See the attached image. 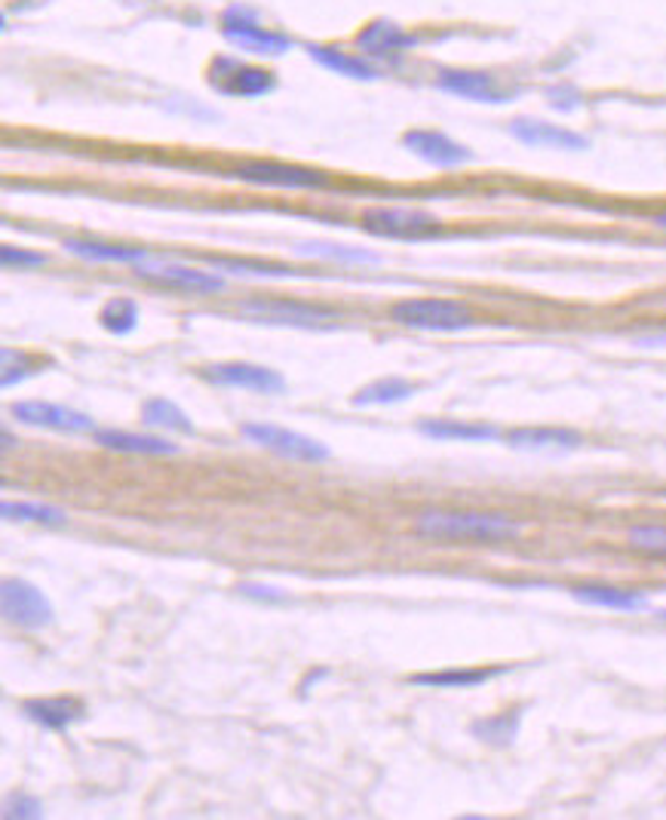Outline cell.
Listing matches in <instances>:
<instances>
[{
  "mask_svg": "<svg viewBox=\"0 0 666 820\" xmlns=\"http://www.w3.org/2000/svg\"><path fill=\"white\" fill-rule=\"evenodd\" d=\"M418 535L437 542H513L522 535V523L507 513H471V510H427L418 516Z\"/></svg>",
  "mask_w": 666,
  "mask_h": 820,
  "instance_id": "6da1fadb",
  "label": "cell"
},
{
  "mask_svg": "<svg viewBox=\"0 0 666 820\" xmlns=\"http://www.w3.org/2000/svg\"><path fill=\"white\" fill-rule=\"evenodd\" d=\"M391 320L421 332H464L476 326L473 313L461 301L449 298H406L391 308Z\"/></svg>",
  "mask_w": 666,
  "mask_h": 820,
  "instance_id": "7a4b0ae2",
  "label": "cell"
},
{
  "mask_svg": "<svg viewBox=\"0 0 666 820\" xmlns=\"http://www.w3.org/2000/svg\"><path fill=\"white\" fill-rule=\"evenodd\" d=\"M218 32L234 50L252 52V56H283L293 50V40L286 34L271 32L261 25V19L249 7H228L218 16Z\"/></svg>",
  "mask_w": 666,
  "mask_h": 820,
  "instance_id": "3957f363",
  "label": "cell"
},
{
  "mask_svg": "<svg viewBox=\"0 0 666 820\" xmlns=\"http://www.w3.org/2000/svg\"><path fill=\"white\" fill-rule=\"evenodd\" d=\"M249 443L261 445L267 452H274L280 459L286 461H301V464H320V461H329V445L313 440L308 433H298V430H289V427L267 425V421H249V425L240 427Z\"/></svg>",
  "mask_w": 666,
  "mask_h": 820,
  "instance_id": "277c9868",
  "label": "cell"
},
{
  "mask_svg": "<svg viewBox=\"0 0 666 820\" xmlns=\"http://www.w3.org/2000/svg\"><path fill=\"white\" fill-rule=\"evenodd\" d=\"M240 311L267 326H295V329H320L338 320V313L323 305L308 301H286V298H249L240 305Z\"/></svg>",
  "mask_w": 666,
  "mask_h": 820,
  "instance_id": "5b68a950",
  "label": "cell"
},
{
  "mask_svg": "<svg viewBox=\"0 0 666 820\" xmlns=\"http://www.w3.org/2000/svg\"><path fill=\"white\" fill-rule=\"evenodd\" d=\"M234 176L259 188H280V191H323L332 185L329 173L313 166L276 164V161H255L234 169Z\"/></svg>",
  "mask_w": 666,
  "mask_h": 820,
  "instance_id": "8992f818",
  "label": "cell"
},
{
  "mask_svg": "<svg viewBox=\"0 0 666 820\" xmlns=\"http://www.w3.org/2000/svg\"><path fill=\"white\" fill-rule=\"evenodd\" d=\"M442 228L433 213L424 210H406V206H374L362 213V230L372 237H388V240H424L433 237Z\"/></svg>",
  "mask_w": 666,
  "mask_h": 820,
  "instance_id": "52a82bcc",
  "label": "cell"
},
{
  "mask_svg": "<svg viewBox=\"0 0 666 820\" xmlns=\"http://www.w3.org/2000/svg\"><path fill=\"white\" fill-rule=\"evenodd\" d=\"M210 86L222 96H237V99H259L276 90L274 71L259 66H246L240 59L218 56L210 66Z\"/></svg>",
  "mask_w": 666,
  "mask_h": 820,
  "instance_id": "ba28073f",
  "label": "cell"
},
{
  "mask_svg": "<svg viewBox=\"0 0 666 820\" xmlns=\"http://www.w3.org/2000/svg\"><path fill=\"white\" fill-rule=\"evenodd\" d=\"M0 608H3L7 621L25 627V630H47L56 618L47 593L22 578H7L0 584Z\"/></svg>",
  "mask_w": 666,
  "mask_h": 820,
  "instance_id": "9c48e42d",
  "label": "cell"
},
{
  "mask_svg": "<svg viewBox=\"0 0 666 820\" xmlns=\"http://www.w3.org/2000/svg\"><path fill=\"white\" fill-rule=\"evenodd\" d=\"M200 376L218 388H237V391H252V394H283L286 391V378L276 369L259 366V363H212V366H203Z\"/></svg>",
  "mask_w": 666,
  "mask_h": 820,
  "instance_id": "30bf717a",
  "label": "cell"
},
{
  "mask_svg": "<svg viewBox=\"0 0 666 820\" xmlns=\"http://www.w3.org/2000/svg\"><path fill=\"white\" fill-rule=\"evenodd\" d=\"M10 412L16 415L22 425L62 430V433H96L98 430L93 415L68 409L62 403H47V400H22V403H13Z\"/></svg>",
  "mask_w": 666,
  "mask_h": 820,
  "instance_id": "8fae6325",
  "label": "cell"
},
{
  "mask_svg": "<svg viewBox=\"0 0 666 820\" xmlns=\"http://www.w3.org/2000/svg\"><path fill=\"white\" fill-rule=\"evenodd\" d=\"M437 86L442 93L467 102H486V105H504V102H510V93L498 83L495 74L473 71V68H442L437 78Z\"/></svg>",
  "mask_w": 666,
  "mask_h": 820,
  "instance_id": "7c38bea8",
  "label": "cell"
},
{
  "mask_svg": "<svg viewBox=\"0 0 666 820\" xmlns=\"http://www.w3.org/2000/svg\"><path fill=\"white\" fill-rule=\"evenodd\" d=\"M135 277L151 280V283H160V286H169V289H185L191 296H206V293H222L225 289V277L215 274V271H197V268H188V264H135Z\"/></svg>",
  "mask_w": 666,
  "mask_h": 820,
  "instance_id": "4fadbf2b",
  "label": "cell"
},
{
  "mask_svg": "<svg viewBox=\"0 0 666 820\" xmlns=\"http://www.w3.org/2000/svg\"><path fill=\"white\" fill-rule=\"evenodd\" d=\"M403 145L415 157H421L424 164L437 166V169H455L473 161V151L467 145L455 142L452 135L439 130H408L403 132Z\"/></svg>",
  "mask_w": 666,
  "mask_h": 820,
  "instance_id": "5bb4252c",
  "label": "cell"
},
{
  "mask_svg": "<svg viewBox=\"0 0 666 820\" xmlns=\"http://www.w3.org/2000/svg\"><path fill=\"white\" fill-rule=\"evenodd\" d=\"M510 135L528 145V148H552V151H584L590 148V139L581 132H571L559 123L540 120V117H516L510 123Z\"/></svg>",
  "mask_w": 666,
  "mask_h": 820,
  "instance_id": "9a60e30c",
  "label": "cell"
},
{
  "mask_svg": "<svg viewBox=\"0 0 666 820\" xmlns=\"http://www.w3.org/2000/svg\"><path fill=\"white\" fill-rule=\"evenodd\" d=\"M357 47L366 52V56H372V59L393 62V59H400L403 52L415 50L418 40H415L403 25H396L393 19H372V22L357 34Z\"/></svg>",
  "mask_w": 666,
  "mask_h": 820,
  "instance_id": "2e32d148",
  "label": "cell"
},
{
  "mask_svg": "<svg viewBox=\"0 0 666 820\" xmlns=\"http://www.w3.org/2000/svg\"><path fill=\"white\" fill-rule=\"evenodd\" d=\"M504 440L520 452H566L584 443V437L571 427H516Z\"/></svg>",
  "mask_w": 666,
  "mask_h": 820,
  "instance_id": "e0dca14e",
  "label": "cell"
},
{
  "mask_svg": "<svg viewBox=\"0 0 666 820\" xmlns=\"http://www.w3.org/2000/svg\"><path fill=\"white\" fill-rule=\"evenodd\" d=\"M418 433L437 443H488L498 440L501 430L483 421H457V418H424Z\"/></svg>",
  "mask_w": 666,
  "mask_h": 820,
  "instance_id": "ac0fdd59",
  "label": "cell"
},
{
  "mask_svg": "<svg viewBox=\"0 0 666 820\" xmlns=\"http://www.w3.org/2000/svg\"><path fill=\"white\" fill-rule=\"evenodd\" d=\"M22 713L47 732H66L83 720V704L78 698H34L22 704Z\"/></svg>",
  "mask_w": 666,
  "mask_h": 820,
  "instance_id": "d6986e66",
  "label": "cell"
},
{
  "mask_svg": "<svg viewBox=\"0 0 666 820\" xmlns=\"http://www.w3.org/2000/svg\"><path fill=\"white\" fill-rule=\"evenodd\" d=\"M96 443L111 452H127V455H179V445L163 440V437H147V433H130V430H96Z\"/></svg>",
  "mask_w": 666,
  "mask_h": 820,
  "instance_id": "ffe728a7",
  "label": "cell"
},
{
  "mask_svg": "<svg viewBox=\"0 0 666 820\" xmlns=\"http://www.w3.org/2000/svg\"><path fill=\"white\" fill-rule=\"evenodd\" d=\"M308 56L313 62H320L325 71L342 74V78H350V81H374V78H378V68H374L372 62H366L362 56H350V52L338 50V47L310 44Z\"/></svg>",
  "mask_w": 666,
  "mask_h": 820,
  "instance_id": "44dd1931",
  "label": "cell"
},
{
  "mask_svg": "<svg viewBox=\"0 0 666 820\" xmlns=\"http://www.w3.org/2000/svg\"><path fill=\"white\" fill-rule=\"evenodd\" d=\"M504 667H495V670H483V667H449V670H430L412 676L415 686L421 689H476L488 679L501 676Z\"/></svg>",
  "mask_w": 666,
  "mask_h": 820,
  "instance_id": "7402d4cb",
  "label": "cell"
},
{
  "mask_svg": "<svg viewBox=\"0 0 666 820\" xmlns=\"http://www.w3.org/2000/svg\"><path fill=\"white\" fill-rule=\"evenodd\" d=\"M62 247L86 259V262H108V264H142L147 262V249L142 247H120V243H98V240H66Z\"/></svg>",
  "mask_w": 666,
  "mask_h": 820,
  "instance_id": "603a6c76",
  "label": "cell"
},
{
  "mask_svg": "<svg viewBox=\"0 0 666 820\" xmlns=\"http://www.w3.org/2000/svg\"><path fill=\"white\" fill-rule=\"evenodd\" d=\"M571 596L584 606L596 608H618V611H639L649 606V596L639 591H620V587H605V584H584L574 587Z\"/></svg>",
  "mask_w": 666,
  "mask_h": 820,
  "instance_id": "cb8c5ba5",
  "label": "cell"
},
{
  "mask_svg": "<svg viewBox=\"0 0 666 820\" xmlns=\"http://www.w3.org/2000/svg\"><path fill=\"white\" fill-rule=\"evenodd\" d=\"M142 421L151 430H173V433H185V437H194L197 427L191 421V415L176 406L173 400L166 396H154L142 406Z\"/></svg>",
  "mask_w": 666,
  "mask_h": 820,
  "instance_id": "d4e9b609",
  "label": "cell"
},
{
  "mask_svg": "<svg viewBox=\"0 0 666 820\" xmlns=\"http://www.w3.org/2000/svg\"><path fill=\"white\" fill-rule=\"evenodd\" d=\"M522 725V710H504L495 716H483L471 725V735L476 740H483L488 747H510L513 740L520 738Z\"/></svg>",
  "mask_w": 666,
  "mask_h": 820,
  "instance_id": "484cf974",
  "label": "cell"
},
{
  "mask_svg": "<svg viewBox=\"0 0 666 820\" xmlns=\"http://www.w3.org/2000/svg\"><path fill=\"white\" fill-rule=\"evenodd\" d=\"M415 394V384H408L406 378H378L372 384H366V388H359L354 400H350V406H357V409H372V406H393V403H403L408 396Z\"/></svg>",
  "mask_w": 666,
  "mask_h": 820,
  "instance_id": "4316f807",
  "label": "cell"
},
{
  "mask_svg": "<svg viewBox=\"0 0 666 820\" xmlns=\"http://www.w3.org/2000/svg\"><path fill=\"white\" fill-rule=\"evenodd\" d=\"M98 323L111 335H130L132 329L139 326V305L132 298H111L98 311Z\"/></svg>",
  "mask_w": 666,
  "mask_h": 820,
  "instance_id": "83f0119b",
  "label": "cell"
},
{
  "mask_svg": "<svg viewBox=\"0 0 666 820\" xmlns=\"http://www.w3.org/2000/svg\"><path fill=\"white\" fill-rule=\"evenodd\" d=\"M0 513L7 520H22V523H44V525H59L66 523V510L52 508V504H40V501H3Z\"/></svg>",
  "mask_w": 666,
  "mask_h": 820,
  "instance_id": "f1b7e54d",
  "label": "cell"
},
{
  "mask_svg": "<svg viewBox=\"0 0 666 820\" xmlns=\"http://www.w3.org/2000/svg\"><path fill=\"white\" fill-rule=\"evenodd\" d=\"M298 252H301V255H313V259H329V262H354V264L378 262V255H374V252L342 247V243H301Z\"/></svg>",
  "mask_w": 666,
  "mask_h": 820,
  "instance_id": "f546056e",
  "label": "cell"
},
{
  "mask_svg": "<svg viewBox=\"0 0 666 820\" xmlns=\"http://www.w3.org/2000/svg\"><path fill=\"white\" fill-rule=\"evenodd\" d=\"M215 271H228V274H240V277H295L298 271L283 268V264H259V262H212Z\"/></svg>",
  "mask_w": 666,
  "mask_h": 820,
  "instance_id": "4dcf8cb0",
  "label": "cell"
},
{
  "mask_svg": "<svg viewBox=\"0 0 666 820\" xmlns=\"http://www.w3.org/2000/svg\"><path fill=\"white\" fill-rule=\"evenodd\" d=\"M0 357H3V378H0L3 388H13V384L25 381V378L34 372V360L25 350H10V347H3Z\"/></svg>",
  "mask_w": 666,
  "mask_h": 820,
  "instance_id": "1f68e13d",
  "label": "cell"
},
{
  "mask_svg": "<svg viewBox=\"0 0 666 820\" xmlns=\"http://www.w3.org/2000/svg\"><path fill=\"white\" fill-rule=\"evenodd\" d=\"M630 547L666 557V525H635V528H630Z\"/></svg>",
  "mask_w": 666,
  "mask_h": 820,
  "instance_id": "d6a6232c",
  "label": "cell"
},
{
  "mask_svg": "<svg viewBox=\"0 0 666 820\" xmlns=\"http://www.w3.org/2000/svg\"><path fill=\"white\" fill-rule=\"evenodd\" d=\"M3 818H44V803L34 796H25V793H16L3 803Z\"/></svg>",
  "mask_w": 666,
  "mask_h": 820,
  "instance_id": "836d02e7",
  "label": "cell"
},
{
  "mask_svg": "<svg viewBox=\"0 0 666 820\" xmlns=\"http://www.w3.org/2000/svg\"><path fill=\"white\" fill-rule=\"evenodd\" d=\"M0 262H3V268H40V264H47V255H44V252H28V249H16L10 247V243H3V247H0Z\"/></svg>",
  "mask_w": 666,
  "mask_h": 820,
  "instance_id": "e575fe53",
  "label": "cell"
},
{
  "mask_svg": "<svg viewBox=\"0 0 666 820\" xmlns=\"http://www.w3.org/2000/svg\"><path fill=\"white\" fill-rule=\"evenodd\" d=\"M237 591L243 593V596H252V599H271V603H283L286 599V593L276 591V587H267V584H240Z\"/></svg>",
  "mask_w": 666,
  "mask_h": 820,
  "instance_id": "d590c367",
  "label": "cell"
},
{
  "mask_svg": "<svg viewBox=\"0 0 666 820\" xmlns=\"http://www.w3.org/2000/svg\"><path fill=\"white\" fill-rule=\"evenodd\" d=\"M547 96H550L552 108H559V111H574V108H578L574 102H569V96H578V93L569 90V86H556V90H550Z\"/></svg>",
  "mask_w": 666,
  "mask_h": 820,
  "instance_id": "8d00e7d4",
  "label": "cell"
},
{
  "mask_svg": "<svg viewBox=\"0 0 666 820\" xmlns=\"http://www.w3.org/2000/svg\"><path fill=\"white\" fill-rule=\"evenodd\" d=\"M325 676H329V670H325V667H320V670L308 673V676L301 679V686H298V689L310 691V689H313V686H317V682H320V679H325Z\"/></svg>",
  "mask_w": 666,
  "mask_h": 820,
  "instance_id": "74e56055",
  "label": "cell"
},
{
  "mask_svg": "<svg viewBox=\"0 0 666 820\" xmlns=\"http://www.w3.org/2000/svg\"><path fill=\"white\" fill-rule=\"evenodd\" d=\"M10 449H13V437H10V433L3 430V452H10Z\"/></svg>",
  "mask_w": 666,
  "mask_h": 820,
  "instance_id": "f35d334b",
  "label": "cell"
},
{
  "mask_svg": "<svg viewBox=\"0 0 666 820\" xmlns=\"http://www.w3.org/2000/svg\"><path fill=\"white\" fill-rule=\"evenodd\" d=\"M654 222H657V228H664V230H666V213H664V215H657V218H654Z\"/></svg>",
  "mask_w": 666,
  "mask_h": 820,
  "instance_id": "ab89813d",
  "label": "cell"
},
{
  "mask_svg": "<svg viewBox=\"0 0 666 820\" xmlns=\"http://www.w3.org/2000/svg\"><path fill=\"white\" fill-rule=\"evenodd\" d=\"M657 618H661V621H666V608H664V611H661V615H657Z\"/></svg>",
  "mask_w": 666,
  "mask_h": 820,
  "instance_id": "60d3db41",
  "label": "cell"
}]
</instances>
